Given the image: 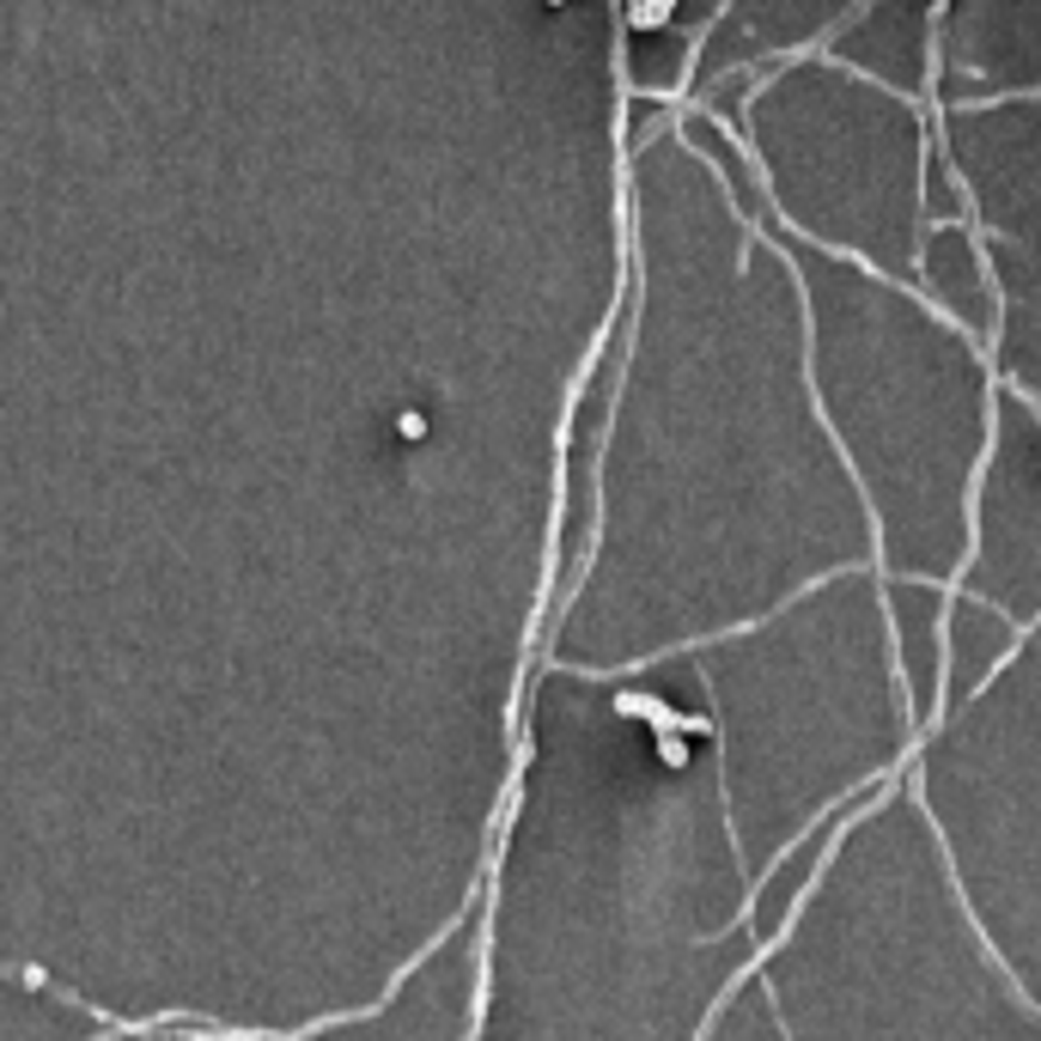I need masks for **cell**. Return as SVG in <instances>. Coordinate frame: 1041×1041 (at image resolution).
<instances>
[{
  "label": "cell",
  "mask_w": 1041,
  "mask_h": 1041,
  "mask_svg": "<svg viewBox=\"0 0 1041 1041\" xmlns=\"http://www.w3.org/2000/svg\"><path fill=\"white\" fill-rule=\"evenodd\" d=\"M475 1041H779L755 884L683 676L536 671L488 884Z\"/></svg>",
  "instance_id": "1"
},
{
  "label": "cell",
  "mask_w": 1041,
  "mask_h": 1041,
  "mask_svg": "<svg viewBox=\"0 0 1041 1041\" xmlns=\"http://www.w3.org/2000/svg\"><path fill=\"white\" fill-rule=\"evenodd\" d=\"M750 981L779 1041H1041L901 774L829 829Z\"/></svg>",
  "instance_id": "2"
},
{
  "label": "cell",
  "mask_w": 1041,
  "mask_h": 1041,
  "mask_svg": "<svg viewBox=\"0 0 1041 1041\" xmlns=\"http://www.w3.org/2000/svg\"><path fill=\"white\" fill-rule=\"evenodd\" d=\"M798 603L683 652L676 676L700 707L712 779L755 896L846 810L908 767L920 726L896 658V628L798 633Z\"/></svg>",
  "instance_id": "3"
},
{
  "label": "cell",
  "mask_w": 1041,
  "mask_h": 1041,
  "mask_svg": "<svg viewBox=\"0 0 1041 1041\" xmlns=\"http://www.w3.org/2000/svg\"><path fill=\"white\" fill-rule=\"evenodd\" d=\"M901 779L968 920L1041 1005V621L920 731Z\"/></svg>",
  "instance_id": "4"
},
{
  "label": "cell",
  "mask_w": 1041,
  "mask_h": 1041,
  "mask_svg": "<svg viewBox=\"0 0 1041 1041\" xmlns=\"http://www.w3.org/2000/svg\"><path fill=\"white\" fill-rule=\"evenodd\" d=\"M488 987V908L445 926L372 1005L304 1029L311 1041H475Z\"/></svg>",
  "instance_id": "5"
},
{
  "label": "cell",
  "mask_w": 1041,
  "mask_h": 1041,
  "mask_svg": "<svg viewBox=\"0 0 1041 1041\" xmlns=\"http://www.w3.org/2000/svg\"><path fill=\"white\" fill-rule=\"evenodd\" d=\"M98 1041H311V1036H263V1029H208V1023H110Z\"/></svg>",
  "instance_id": "6"
},
{
  "label": "cell",
  "mask_w": 1041,
  "mask_h": 1041,
  "mask_svg": "<svg viewBox=\"0 0 1041 1041\" xmlns=\"http://www.w3.org/2000/svg\"><path fill=\"white\" fill-rule=\"evenodd\" d=\"M621 13H628V31H664L676 13V0H628Z\"/></svg>",
  "instance_id": "7"
},
{
  "label": "cell",
  "mask_w": 1041,
  "mask_h": 1041,
  "mask_svg": "<svg viewBox=\"0 0 1041 1041\" xmlns=\"http://www.w3.org/2000/svg\"><path fill=\"white\" fill-rule=\"evenodd\" d=\"M396 433H402V439H427V414H396Z\"/></svg>",
  "instance_id": "8"
},
{
  "label": "cell",
  "mask_w": 1041,
  "mask_h": 1041,
  "mask_svg": "<svg viewBox=\"0 0 1041 1041\" xmlns=\"http://www.w3.org/2000/svg\"><path fill=\"white\" fill-rule=\"evenodd\" d=\"M549 7H561V0H549Z\"/></svg>",
  "instance_id": "9"
}]
</instances>
